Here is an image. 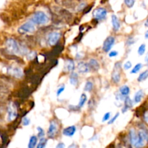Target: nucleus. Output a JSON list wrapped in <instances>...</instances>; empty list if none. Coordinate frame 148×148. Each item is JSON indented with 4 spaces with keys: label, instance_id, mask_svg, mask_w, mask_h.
I'll list each match as a JSON object with an SVG mask.
<instances>
[{
    "label": "nucleus",
    "instance_id": "nucleus-30",
    "mask_svg": "<svg viewBox=\"0 0 148 148\" xmlns=\"http://www.w3.org/2000/svg\"><path fill=\"white\" fill-rule=\"evenodd\" d=\"M136 0H124V3H125L126 6L129 8H132L133 7V6L134 5V3H135Z\"/></svg>",
    "mask_w": 148,
    "mask_h": 148
},
{
    "label": "nucleus",
    "instance_id": "nucleus-39",
    "mask_svg": "<svg viewBox=\"0 0 148 148\" xmlns=\"http://www.w3.org/2000/svg\"><path fill=\"white\" fill-rule=\"evenodd\" d=\"M68 148H79V147H78L77 145L75 144V143H72V145H70L68 147Z\"/></svg>",
    "mask_w": 148,
    "mask_h": 148
},
{
    "label": "nucleus",
    "instance_id": "nucleus-38",
    "mask_svg": "<svg viewBox=\"0 0 148 148\" xmlns=\"http://www.w3.org/2000/svg\"><path fill=\"white\" fill-rule=\"evenodd\" d=\"M56 148H65V145L63 143H59V144L56 145Z\"/></svg>",
    "mask_w": 148,
    "mask_h": 148
},
{
    "label": "nucleus",
    "instance_id": "nucleus-41",
    "mask_svg": "<svg viewBox=\"0 0 148 148\" xmlns=\"http://www.w3.org/2000/svg\"><path fill=\"white\" fill-rule=\"evenodd\" d=\"M144 119H145V120L146 122H147V124H148V112H146L145 114Z\"/></svg>",
    "mask_w": 148,
    "mask_h": 148
},
{
    "label": "nucleus",
    "instance_id": "nucleus-22",
    "mask_svg": "<svg viewBox=\"0 0 148 148\" xmlns=\"http://www.w3.org/2000/svg\"><path fill=\"white\" fill-rule=\"evenodd\" d=\"M37 143H38V137L35 135L32 136V137L30 138V140H29L27 147L34 148L36 146V145H37Z\"/></svg>",
    "mask_w": 148,
    "mask_h": 148
},
{
    "label": "nucleus",
    "instance_id": "nucleus-20",
    "mask_svg": "<svg viewBox=\"0 0 148 148\" xmlns=\"http://www.w3.org/2000/svg\"><path fill=\"white\" fill-rule=\"evenodd\" d=\"M69 82L71 85L76 86L78 83V75L76 72H72L69 76Z\"/></svg>",
    "mask_w": 148,
    "mask_h": 148
},
{
    "label": "nucleus",
    "instance_id": "nucleus-37",
    "mask_svg": "<svg viewBox=\"0 0 148 148\" xmlns=\"http://www.w3.org/2000/svg\"><path fill=\"white\" fill-rule=\"evenodd\" d=\"M119 53L117 51H111L108 53V56L110 58H113V57H116V56H118Z\"/></svg>",
    "mask_w": 148,
    "mask_h": 148
},
{
    "label": "nucleus",
    "instance_id": "nucleus-17",
    "mask_svg": "<svg viewBox=\"0 0 148 148\" xmlns=\"http://www.w3.org/2000/svg\"><path fill=\"white\" fill-rule=\"evenodd\" d=\"M137 137H138V135H137V132H135V130L134 129H131L130 131V140L131 144L133 146L135 145L136 142L137 140Z\"/></svg>",
    "mask_w": 148,
    "mask_h": 148
},
{
    "label": "nucleus",
    "instance_id": "nucleus-40",
    "mask_svg": "<svg viewBox=\"0 0 148 148\" xmlns=\"http://www.w3.org/2000/svg\"><path fill=\"white\" fill-rule=\"evenodd\" d=\"M134 40H133V39L132 38H131V39H130V40H128V42H127V44L129 45V46H131L132 44H133V43H134Z\"/></svg>",
    "mask_w": 148,
    "mask_h": 148
},
{
    "label": "nucleus",
    "instance_id": "nucleus-4",
    "mask_svg": "<svg viewBox=\"0 0 148 148\" xmlns=\"http://www.w3.org/2000/svg\"><path fill=\"white\" fill-rule=\"evenodd\" d=\"M6 46L8 51H10L13 54H17V53H22L21 48L19 46L18 43L13 38L7 39L6 41Z\"/></svg>",
    "mask_w": 148,
    "mask_h": 148
},
{
    "label": "nucleus",
    "instance_id": "nucleus-33",
    "mask_svg": "<svg viewBox=\"0 0 148 148\" xmlns=\"http://www.w3.org/2000/svg\"><path fill=\"white\" fill-rule=\"evenodd\" d=\"M132 66V62H130V61H128V62H125V64H124L123 67H124V69H125V70H129L130 69H131Z\"/></svg>",
    "mask_w": 148,
    "mask_h": 148
},
{
    "label": "nucleus",
    "instance_id": "nucleus-35",
    "mask_svg": "<svg viewBox=\"0 0 148 148\" xmlns=\"http://www.w3.org/2000/svg\"><path fill=\"white\" fill-rule=\"evenodd\" d=\"M27 59H29V60H32V59H33L36 56V53L34 51H30L27 53Z\"/></svg>",
    "mask_w": 148,
    "mask_h": 148
},
{
    "label": "nucleus",
    "instance_id": "nucleus-36",
    "mask_svg": "<svg viewBox=\"0 0 148 148\" xmlns=\"http://www.w3.org/2000/svg\"><path fill=\"white\" fill-rule=\"evenodd\" d=\"M119 116V113H117V114H116V115L114 116L113 117V118H111V119H110L109 121H108V124H112L113 123L115 122V121L117 119V118H118Z\"/></svg>",
    "mask_w": 148,
    "mask_h": 148
},
{
    "label": "nucleus",
    "instance_id": "nucleus-13",
    "mask_svg": "<svg viewBox=\"0 0 148 148\" xmlns=\"http://www.w3.org/2000/svg\"><path fill=\"white\" fill-rule=\"evenodd\" d=\"M76 130L77 128L75 126H69V127L64 129L62 134L64 136H66V137H72L76 132Z\"/></svg>",
    "mask_w": 148,
    "mask_h": 148
},
{
    "label": "nucleus",
    "instance_id": "nucleus-21",
    "mask_svg": "<svg viewBox=\"0 0 148 148\" xmlns=\"http://www.w3.org/2000/svg\"><path fill=\"white\" fill-rule=\"evenodd\" d=\"M87 101H88V97H87V95H85V93H82V95H81L80 98H79V101L77 105L78 108H82V107L85 106V104L86 103Z\"/></svg>",
    "mask_w": 148,
    "mask_h": 148
},
{
    "label": "nucleus",
    "instance_id": "nucleus-8",
    "mask_svg": "<svg viewBox=\"0 0 148 148\" xmlns=\"http://www.w3.org/2000/svg\"><path fill=\"white\" fill-rule=\"evenodd\" d=\"M17 116V108L14 103H10L8 107V116H7V120L9 121H12L15 119Z\"/></svg>",
    "mask_w": 148,
    "mask_h": 148
},
{
    "label": "nucleus",
    "instance_id": "nucleus-27",
    "mask_svg": "<svg viewBox=\"0 0 148 148\" xmlns=\"http://www.w3.org/2000/svg\"><path fill=\"white\" fill-rule=\"evenodd\" d=\"M146 51V45L145 43H143L140 46V47L138 48V50H137V53L140 56H143L144 55V53Z\"/></svg>",
    "mask_w": 148,
    "mask_h": 148
},
{
    "label": "nucleus",
    "instance_id": "nucleus-42",
    "mask_svg": "<svg viewBox=\"0 0 148 148\" xmlns=\"http://www.w3.org/2000/svg\"><path fill=\"white\" fill-rule=\"evenodd\" d=\"M128 110H129V108H127V107H126L125 106H124L122 108V110H121V111H122V113H125V112H127Z\"/></svg>",
    "mask_w": 148,
    "mask_h": 148
},
{
    "label": "nucleus",
    "instance_id": "nucleus-34",
    "mask_svg": "<svg viewBox=\"0 0 148 148\" xmlns=\"http://www.w3.org/2000/svg\"><path fill=\"white\" fill-rule=\"evenodd\" d=\"M64 89H65L64 85H62V86L59 87V88H58L57 91H56V95H57V96H59V95H60L61 94L64 92Z\"/></svg>",
    "mask_w": 148,
    "mask_h": 148
},
{
    "label": "nucleus",
    "instance_id": "nucleus-28",
    "mask_svg": "<svg viewBox=\"0 0 148 148\" xmlns=\"http://www.w3.org/2000/svg\"><path fill=\"white\" fill-rule=\"evenodd\" d=\"M46 143H47V140L46 138L43 137V138L40 139V142L37 145V147L36 148H45L46 145Z\"/></svg>",
    "mask_w": 148,
    "mask_h": 148
},
{
    "label": "nucleus",
    "instance_id": "nucleus-24",
    "mask_svg": "<svg viewBox=\"0 0 148 148\" xmlns=\"http://www.w3.org/2000/svg\"><path fill=\"white\" fill-rule=\"evenodd\" d=\"M142 67H143V64H142L141 63H138L137 64L135 65V66H134V67L132 69L131 72H130V74H136L138 72H140V69H142Z\"/></svg>",
    "mask_w": 148,
    "mask_h": 148
},
{
    "label": "nucleus",
    "instance_id": "nucleus-11",
    "mask_svg": "<svg viewBox=\"0 0 148 148\" xmlns=\"http://www.w3.org/2000/svg\"><path fill=\"white\" fill-rule=\"evenodd\" d=\"M8 73L16 78H21L23 76V72L19 67H10L8 69Z\"/></svg>",
    "mask_w": 148,
    "mask_h": 148
},
{
    "label": "nucleus",
    "instance_id": "nucleus-3",
    "mask_svg": "<svg viewBox=\"0 0 148 148\" xmlns=\"http://www.w3.org/2000/svg\"><path fill=\"white\" fill-rule=\"evenodd\" d=\"M137 135L138 137L134 147L135 148L143 147L148 143V132L146 130H140Z\"/></svg>",
    "mask_w": 148,
    "mask_h": 148
},
{
    "label": "nucleus",
    "instance_id": "nucleus-45",
    "mask_svg": "<svg viewBox=\"0 0 148 148\" xmlns=\"http://www.w3.org/2000/svg\"><path fill=\"white\" fill-rule=\"evenodd\" d=\"M145 61H146V62H147V63H148V53H147V56H146V58H145Z\"/></svg>",
    "mask_w": 148,
    "mask_h": 148
},
{
    "label": "nucleus",
    "instance_id": "nucleus-18",
    "mask_svg": "<svg viewBox=\"0 0 148 148\" xmlns=\"http://www.w3.org/2000/svg\"><path fill=\"white\" fill-rule=\"evenodd\" d=\"M144 95H145V93L144 92H143V90H140L137 91V92L135 93V95H134V103H139L141 102L143 98H144Z\"/></svg>",
    "mask_w": 148,
    "mask_h": 148
},
{
    "label": "nucleus",
    "instance_id": "nucleus-14",
    "mask_svg": "<svg viewBox=\"0 0 148 148\" xmlns=\"http://www.w3.org/2000/svg\"><path fill=\"white\" fill-rule=\"evenodd\" d=\"M75 69V64L72 59H68L64 62V69L66 72H73Z\"/></svg>",
    "mask_w": 148,
    "mask_h": 148
},
{
    "label": "nucleus",
    "instance_id": "nucleus-19",
    "mask_svg": "<svg viewBox=\"0 0 148 148\" xmlns=\"http://www.w3.org/2000/svg\"><path fill=\"white\" fill-rule=\"evenodd\" d=\"M130 92V88H129L127 85H123L122 87L120 88L119 93L120 95H122L123 97L126 98V97L128 96Z\"/></svg>",
    "mask_w": 148,
    "mask_h": 148
},
{
    "label": "nucleus",
    "instance_id": "nucleus-10",
    "mask_svg": "<svg viewBox=\"0 0 148 148\" xmlns=\"http://www.w3.org/2000/svg\"><path fill=\"white\" fill-rule=\"evenodd\" d=\"M58 130V125L55 121H51L49 124V129H48L47 135L49 138L53 139L56 136Z\"/></svg>",
    "mask_w": 148,
    "mask_h": 148
},
{
    "label": "nucleus",
    "instance_id": "nucleus-26",
    "mask_svg": "<svg viewBox=\"0 0 148 148\" xmlns=\"http://www.w3.org/2000/svg\"><path fill=\"white\" fill-rule=\"evenodd\" d=\"M92 88H93V84H92V82H90V81H88V82L85 83L84 90H85V92H90V91L92 90Z\"/></svg>",
    "mask_w": 148,
    "mask_h": 148
},
{
    "label": "nucleus",
    "instance_id": "nucleus-23",
    "mask_svg": "<svg viewBox=\"0 0 148 148\" xmlns=\"http://www.w3.org/2000/svg\"><path fill=\"white\" fill-rule=\"evenodd\" d=\"M147 78H148V70H145L143 72H142V73L139 75L138 78H137V81L141 82H143V81L146 80Z\"/></svg>",
    "mask_w": 148,
    "mask_h": 148
},
{
    "label": "nucleus",
    "instance_id": "nucleus-12",
    "mask_svg": "<svg viewBox=\"0 0 148 148\" xmlns=\"http://www.w3.org/2000/svg\"><path fill=\"white\" fill-rule=\"evenodd\" d=\"M77 70L79 73L85 74L88 73L90 70L88 63H85L84 62H80L77 64Z\"/></svg>",
    "mask_w": 148,
    "mask_h": 148
},
{
    "label": "nucleus",
    "instance_id": "nucleus-25",
    "mask_svg": "<svg viewBox=\"0 0 148 148\" xmlns=\"http://www.w3.org/2000/svg\"><path fill=\"white\" fill-rule=\"evenodd\" d=\"M124 106L128 108H131L133 107L132 101V99L129 96L126 97L125 100H124Z\"/></svg>",
    "mask_w": 148,
    "mask_h": 148
},
{
    "label": "nucleus",
    "instance_id": "nucleus-46",
    "mask_svg": "<svg viewBox=\"0 0 148 148\" xmlns=\"http://www.w3.org/2000/svg\"><path fill=\"white\" fill-rule=\"evenodd\" d=\"M147 64H148V63H147Z\"/></svg>",
    "mask_w": 148,
    "mask_h": 148
},
{
    "label": "nucleus",
    "instance_id": "nucleus-16",
    "mask_svg": "<svg viewBox=\"0 0 148 148\" xmlns=\"http://www.w3.org/2000/svg\"><path fill=\"white\" fill-rule=\"evenodd\" d=\"M88 64L90 69H92L94 71H98L100 69V64L96 59H90Z\"/></svg>",
    "mask_w": 148,
    "mask_h": 148
},
{
    "label": "nucleus",
    "instance_id": "nucleus-43",
    "mask_svg": "<svg viewBox=\"0 0 148 148\" xmlns=\"http://www.w3.org/2000/svg\"><path fill=\"white\" fill-rule=\"evenodd\" d=\"M145 37L146 39L148 38V30L145 32Z\"/></svg>",
    "mask_w": 148,
    "mask_h": 148
},
{
    "label": "nucleus",
    "instance_id": "nucleus-6",
    "mask_svg": "<svg viewBox=\"0 0 148 148\" xmlns=\"http://www.w3.org/2000/svg\"><path fill=\"white\" fill-rule=\"evenodd\" d=\"M115 43V38L113 36H108L103 42V50L106 53H109L111 49Z\"/></svg>",
    "mask_w": 148,
    "mask_h": 148
},
{
    "label": "nucleus",
    "instance_id": "nucleus-29",
    "mask_svg": "<svg viewBox=\"0 0 148 148\" xmlns=\"http://www.w3.org/2000/svg\"><path fill=\"white\" fill-rule=\"evenodd\" d=\"M37 131H38V137L40 139L43 138V137H44V135H45L44 130H43L41 127H38Z\"/></svg>",
    "mask_w": 148,
    "mask_h": 148
},
{
    "label": "nucleus",
    "instance_id": "nucleus-1",
    "mask_svg": "<svg viewBox=\"0 0 148 148\" xmlns=\"http://www.w3.org/2000/svg\"><path fill=\"white\" fill-rule=\"evenodd\" d=\"M32 22L36 25H46L49 22V17L47 14L42 11H38L34 13L31 18Z\"/></svg>",
    "mask_w": 148,
    "mask_h": 148
},
{
    "label": "nucleus",
    "instance_id": "nucleus-2",
    "mask_svg": "<svg viewBox=\"0 0 148 148\" xmlns=\"http://www.w3.org/2000/svg\"><path fill=\"white\" fill-rule=\"evenodd\" d=\"M36 24L33 23L31 20L25 23L18 28V33L21 35L33 33L36 31Z\"/></svg>",
    "mask_w": 148,
    "mask_h": 148
},
{
    "label": "nucleus",
    "instance_id": "nucleus-31",
    "mask_svg": "<svg viewBox=\"0 0 148 148\" xmlns=\"http://www.w3.org/2000/svg\"><path fill=\"white\" fill-rule=\"evenodd\" d=\"M110 118H111V113L110 112L106 113V114L103 115V116L102 122H106V121H108V120L110 119Z\"/></svg>",
    "mask_w": 148,
    "mask_h": 148
},
{
    "label": "nucleus",
    "instance_id": "nucleus-9",
    "mask_svg": "<svg viewBox=\"0 0 148 148\" xmlns=\"http://www.w3.org/2000/svg\"><path fill=\"white\" fill-rule=\"evenodd\" d=\"M120 68H121V64L118 62L115 65L114 70L113 71L112 75H111V79L114 83H119L120 82V79H121V75L119 72Z\"/></svg>",
    "mask_w": 148,
    "mask_h": 148
},
{
    "label": "nucleus",
    "instance_id": "nucleus-5",
    "mask_svg": "<svg viewBox=\"0 0 148 148\" xmlns=\"http://www.w3.org/2000/svg\"><path fill=\"white\" fill-rule=\"evenodd\" d=\"M107 10L106 9L103 7H99V8L95 9L92 12V16L97 21L103 20L107 16Z\"/></svg>",
    "mask_w": 148,
    "mask_h": 148
},
{
    "label": "nucleus",
    "instance_id": "nucleus-32",
    "mask_svg": "<svg viewBox=\"0 0 148 148\" xmlns=\"http://www.w3.org/2000/svg\"><path fill=\"white\" fill-rule=\"evenodd\" d=\"M30 119H28L27 117L25 116L24 118L22 119V124H23V126H25V127H26V126H28L29 124H30Z\"/></svg>",
    "mask_w": 148,
    "mask_h": 148
},
{
    "label": "nucleus",
    "instance_id": "nucleus-15",
    "mask_svg": "<svg viewBox=\"0 0 148 148\" xmlns=\"http://www.w3.org/2000/svg\"><path fill=\"white\" fill-rule=\"evenodd\" d=\"M111 23H112L113 29H114V31L116 32L119 30L120 27H121V23H120V21L117 16L115 14H113L111 16Z\"/></svg>",
    "mask_w": 148,
    "mask_h": 148
},
{
    "label": "nucleus",
    "instance_id": "nucleus-44",
    "mask_svg": "<svg viewBox=\"0 0 148 148\" xmlns=\"http://www.w3.org/2000/svg\"><path fill=\"white\" fill-rule=\"evenodd\" d=\"M145 26L146 27H148V18L147 19V20H146V22H145Z\"/></svg>",
    "mask_w": 148,
    "mask_h": 148
},
{
    "label": "nucleus",
    "instance_id": "nucleus-7",
    "mask_svg": "<svg viewBox=\"0 0 148 148\" xmlns=\"http://www.w3.org/2000/svg\"><path fill=\"white\" fill-rule=\"evenodd\" d=\"M61 34L59 32L57 31H53L51 33H50L48 36V43L49 44V46H54L57 43V42L59 41V39H60Z\"/></svg>",
    "mask_w": 148,
    "mask_h": 148
}]
</instances>
